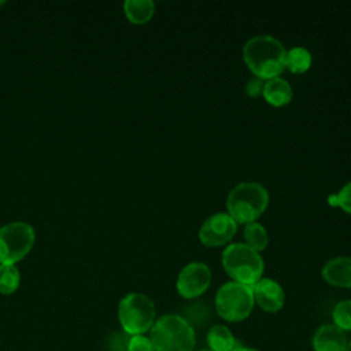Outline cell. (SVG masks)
<instances>
[{
	"label": "cell",
	"instance_id": "6da1fadb",
	"mask_svg": "<svg viewBox=\"0 0 351 351\" xmlns=\"http://www.w3.org/2000/svg\"><path fill=\"white\" fill-rule=\"evenodd\" d=\"M285 48L270 34H256L243 47V59L255 77L263 81L278 77L285 67Z\"/></svg>",
	"mask_w": 351,
	"mask_h": 351
},
{
	"label": "cell",
	"instance_id": "7a4b0ae2",
	"mask_svg": "<svg viewBox=\"0 0 351 351\" xmlns=\"http://www.w3.org/2000/svg\"><path fill=\"white\" fill-rule=\"evenodd\" d=\"M155 351H193L196 333L181 314H165L149 329Z\"/></svg>",
	"mask_w": 351,
	"mask_h": 351
},
{
	"label": "cell",
	"instance_id": "3957f363",
	"mask_svg": "<svg viewBox=\"0 0 351 351\" xmlns=\"http://www.w3.org/2000/svg\"><path fill=\"white\" fill-rule=\"evenodd\" d=\"M269 192L255 181H244L232 188L226 199L228 214L237 223L256 221L267 208Z\"/></svg>",
	"mask_w": 351,
	"mask_h": 351
},
{
	"label": "cell",
	"instance_id": "277c9868",
	"mask_svg": "<svg viewBox=\"0 0 351 351\" xmlns=\"http://www.w3.org/2000/svg\"><path fill=\"white\" fill-rule=\"evenodd\" d=\"M222 267L232 281L254 285L263 274V259L261 254L244 243H232L222 252Z\"/></svg>",
	"mask_w": 351,
	"mask_h": 351
},
{
	"label": "cell",
	"instance_id": "5b68a950",
	"mask_svg": "<svg viewBox=\"0 0 351 351\" xmlns=\"http://www.w3.org/2000/svg\"><path fill=\"white\" fill-rule=\"evenodd\" d=\"M155 304L144 293L132 292L122 298L118 306V319L123 332L130 336L143 335L155 322Z\"/></svg>",
	"mask_w": 351,
	"mask_h": 351
},
{
	"label": "cell",
	"instance_id": "8992f818",
	"mask_svg": "<svg viewBox=\"0 0 351 351\" xmlns=\"http://www.w3.org/2000/svg\"><path fill=\"white\" fill-rule=\"evenodd\" d=\"M214 303L218 315L228 322L245 319L255 304L251 287L236 281L222 284L215 293Z\"/></svg>",
	"mask_w": 351,
	"mask_h": 351
},
{
	"label": "cell",
	"instance_id": "52a82bcc",
	"mask_svg": "<svg viewBox=\"0 0 351 351\" xmlns=\"http://www.w3.org/2000/svg\"><path fill=\"white\" fill-rule=\"evenodd\" d=\"M34 229L26 222H11L0 228V262L14 265L27 255L34 244Z\"/></svg>",
	"mask_w": 351,
	"mask_h": 351
},
{
	"label": "cell",
	"instance_id": "ba28073f",
	"mask_svg": "<svg viewBox=\"0 0 351 351\" xmlns=\"http://www.w3.org/2000/svg\"><path fill=\"white\" fill-rule=\"evenodd\" d=\"M211 284V270L203 262L185 265L177 277V292L185 299H195L203 295Z\"/></svg>",
	"mask_w": 351,
	"mask_h": 351
},
{
	"label": "cell",
	"instance_id": "9c48e42d",
	"mask_svg": "<svg viewBox=\"0 0 351 351\" xmlns=\"http://www.w3.org/2000/svg\"><path fill=\"white\" fill-rule=\"evenodd\" d=\"M237 230V222L228 213L210 215L199 229V240L206 247L228 244Z\"/></svg>",
	"mask_w": 351,
	"mask_h": 351
},
{
	"label": "cell",
	"instance_id": "30bf717a",
	"mask_svg": "<svg viewBox=\"0 0 351 351\" xmlns=\"http://www.w3.org/2000/svg\"><path fill=\"white\" fill-rule=\"evenodd\" d=\"M254 302L266 313H277L282 308L285 293L280 282L273 278H261L251 285Z\"/></svg>",
	"mask_w": 351,
	"mask_h": 351
},
{
	"label": "cell",
	"instance_id": "8fae6325",
	"mask_svg": "<svg viewBox=\"0 0 351 351\" xmlns=\"http://www.w3.org/2000/svg\"><path fill=\"white\" fill-rule=\"evenodd\" d=\"M347 343L346 333L335 324L321 325L311 340L314 351H344Z\"/></svg>",
	"mask_w": 351,
	"mask_h": 351
},
{
	"label": "cell",
	"instance_id": "7c38bea8",
	"mask_svg": "<svg viewBox=\"0 0 351 351\" xmlns=\"http://www.w3.org/2000/svg\"><path fill=\"white\" fill-rule=\"evenodd\" d=\"M322 278L337 288H351V256H336L322 267Z\"/></svg>",
	"mask_w": 351,
	"mask_h": 351
},
{
	"label": "cell",
	"instance_id": "4fadbf2b",
	"mask_svg": "<svg viewBox=\"0 0 351 351\" xmlns=\"http://www.w3.org/2000/svg\"><path fill=\"white\" fill-rule=\"evenodd\" d=\"M262 95L267 103L276 107H281L288 104L292 100V86L291 84L281 78V77H274L270 80H266L263 84Z\"/></svg>",
	"mask_w": 351,
	"mask_h": 351
},
{
	"label": "cell",
	"instance_id": "5bb4252c",
	"mask_svg": "<svg viewBox=\"0 0 351 351\" xmlns=\"http://www.w3.org/2000/svg\"><path fill=\"white\" fill-rule=\"evenodd\" d=\"M206 340L211 351H233L236 347H239L236 346V339L232 330L222 324L210 326Z\"/></svg>",
	"mask_w": 351,
	"mask_h": 351
},
{
	"label": "cell",
	"instance_id": "9a60e30c",
	"mask_svg": "<svg viewBox=\"0 0 351 351\" xmlns=\"http://www.w3.org/2000/svg\"><path fill=\"white\" fill-rule=\"evenodd\" d=\"M123 10L132 23L141 25L152 18L155 3L152 0H126Z\"/></svg>",
	"mask_w": 351,
	"mask_h": 351
},
{
	"label": "cell",
	"instance_id": "2e32d148",
	"mask_svg": "<svg viewBox=\"0 0 351 351\" xmlns=\"http://www.w3.org/2000/svg\"><path fill=\"white\" fill-rule=\"evenodd\" d=\"M243 234H244V241H245L244 244L258 252L265 250L269 244V234H267L265 226L256 221L245 223Z\"/></svg>",
	"mask_w": 351,
	"mask_h": 351
},
{
	"label": "cell",
	"instance_id": "e0dca14e",
	"mask_svg": "<svg viewBox=\"0 0 351 351\" xmlns=\"http://www.w3.org/2000/svg\"><path fill=\"white\" fill-rule=\"evenodd\" d=\"M311 53L304 47H293L285 53V67L292 73H304L311 66Z\"/></svg>",
	"mask_w": 351,
	"mask_h": 351
},
{
	"label": "cell",
	"instance_id": "ac0fdd59",
	"mask_svg": "<svg viewBox=\"0 0 351 351\" xmlns=\"http://www.w3.org/2000/svg\"><path fill=\"white\" fill-rule=\"evenodd\" d=\"M21 276L15 265H0V293L11 295L19 287Z\"/></svg>",
	"mask_w": 351,
	"mask_h": 351
},
{
	"label": "cell",
	"instance_id": "d6986e66",
	"mask_svg": "<svg viewBox=\"0 0 351 351\" xmlns=\"http://www.w3.org/2000/svg\"><path fill=\"white\" fill-rule=\"evenodd\" d=\"M195 329V326H206L210 319V308L200 302H195L185 308V315H182Z\"/></svg>",
	"mask_w": 351,
	"mask_h": 351
},
{
	"label": "cell",
	"instance_id": "ffe728a7",
	"mask_svg": "<svg viewBox=\"0 0 351 351\" xmlns=\"http://www.w3.org/2000/svg\"><path fill=\"white\" fill-rule=\"evenodd\" d=\"M333 324L343 332L351 330V299L340 300L332 311Z\"/></svg>",
	"mask_w": 351,
	"mask_h": 351
},
{
	"label": "cell",
	"instance_id": "44dd1931",
	"mask_svg": "<svg viewBox=\"0 0 351 351\" xmlns=\"http://www.w3.org/2000/svg\"><path fill=\"white\" fill-rule=\"evenodd\" d=\"M329 203L332 206H339L343 211L351 214V181L344 184L336 195H330Z\"/></svg>",
	"mask_w": 351,
	"mask_h": 351
},
{
	"label": "cell",
	"instance_id": "7402d4cb",
	"mask_svg": "<svg viewBox=\"0 0 351 351\" xmlns=\"http://www.w3.org/2000/svg\"><path fill=\"white\" fill-rule=\"evenodd\" d=\"M128 351H155V348L149 337L144 335H134L129 339Z\"/></svg>",
	"mask_w": 351,
	"mask_h": 351
},
{
	"label": "cell",
	"instance_id": "603a6c76",
	"mask_svg": "<svg viewBox=\"0 0 351 351\" xmlns=\"http://www.w3.org/2000/svg\"><path fill=\"white\" fill-rule=\"evenodd\" d=\"M129 339H130V335H128L126 332L114 333V336L111 337V341H110L111 350L112 351H128Z\"/></svg>",
	"mask_w": 351,
	"mask_h": 351
},
{
	"label": "cell",
	"instance_id": "cb8c5ba5",
	"mask_svg": "<svg viewBox=\"0 0 351 351\" xmlns=\"http://www.w3.org/2000/svg\"><path fill=\"white\" fill-rule=\"evenodd\" d=\"M263 84L265 81L259 77H251L248 81H247V85H245V92L251 96V97H255L258 96L259 93H262V89H263Z\"/></svg>",
	"mask_w": 351,
	"mask_h": 351
},
{
	"label": "cell",
	"instance_id": "d4e9b609",
	"mask_svg": "<svg viewBox=\"0 0 351 351\" xmlns=\"http://www.w3.org/2000/svg\"><path fill=\"white\" fill-rule=\"evenodd\" d=\"M233 351H259V350L252 348V347H236Z\"/></svg>",
	"mask_w": 351,
	"mask_h": 351
},
{
	"label": "cell",
	"instance_id": "484cf974",
	"mask_svg": "<svg viewBox=\"0 0 351 351\" xmlns=\"http://www.w3.org/2000/svg\"><path fill=\"white\" fill-rule=\"evenodd\" d=\"M344 351H351V341H348L347 343V346H346V350Z\"/></svg>",
	"mask_w": 351,
	"mask_h": 351
},
{
	"label": "cell",
	"instance_id": "4316f807",
	"mask_svg": "<svg viewBox=\"0 0 351 351\" xmlns=\"http://www.w3.org/2000/svg\"><path fill=\"white\" fill-rule=\"evenodd\" d=\"M200 351H211L210 348H203V350H200Z\"/></svg>",
	"mask_w": 351,
	"mask_h": 351
},
{
	"label": "cell",
	"instance_id": "83f0119b",
	"mask_svg": "<svg viewBox=\"0 0 351 351\" xmlns=\"http://www.w3.org/2000/svg\"><path fill=\"white\" fill-rule=\"evenodd\" d=\"M1 3H3V1H0V4H1Z\"/></svg>",
	"mask_w": 351,
	"mask_h": 351
}]
</instances>
